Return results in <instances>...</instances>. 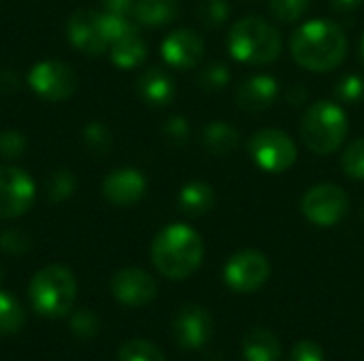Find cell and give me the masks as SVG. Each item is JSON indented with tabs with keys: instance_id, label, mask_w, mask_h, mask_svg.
<instances>
[{
	"instance_id": "19",
	"label": "cell",
	"mask_w": 364,
	"mask_h": 361,
	"mask_svg": "<svg viewBox=\"0 0 364 361\" xmlns=\"http://www.w3.org/2000/svg\"><path fill=\"white\" fill-rule=\"evenodd\" d=\"M109 53H111V62L117 68L130 70V68H136V66H141L145 62V57H147V45L139 36L136 30H130V32H126L124 36L115 38L109 45Z\"/></svg>"
},
{
	"instance_id": "22",
	"label": "cell",
	"mask_w": 364,
	"mask_h": 361,
	"mask_svg": "<svg viewBox=\"0 0 364 361\" xmlns=\"http://www.w3.org/2000/svg\"><path fill=\"white\" fill-rule=\"evenodd\" d=\"M177 204L186 215L200 217L207 215L215 204V191L205 181H190L179 189Z\"/></svg>"
},
{
	"instance_id": "9",
	"label": "cell",
	"mask_w": 364,
	"mask_h": 361,
	"mask_svg": "<svg viewBox=\"0 0 364 361\" xmlns=\"http://www.w3.org/2000/svg\"><path fill=\"white\" fill-rule=\"evenodd\" d=\"M28 83L43 100L62 102V100H68L77 91L79 79L68 64L47 60L30 68Z\"/></svg>"
},
{
	"instance_id": "27",
	"label": "cell",
	"mask_w": 364,
	"mask_h": 361,
	"mask_svg": "<svg viewBox=\"0 0 364 361\" xmlns=\"http://www.w3.org/2000/svg\"><path fill=\"white\" fill-rule=\"evenodd\" d=\"M83 140L87 145V149L96 155H107L113 147V136L109 132V128L100 121H92L90 126H85L83 130Z\"/></svg>"
},
{
	"instance_id": "30",
	"label": "cell",
	"mask_w": 364,
	"mask_h": 361,
	"mask_svg": "<svg viewBox=\"0 0 364 361\" xmlns=\"http://www.w3.org/2000/svg\"><path fill=\"white\" fill-rule=\"evenodd\" d=\"M77 189V181L70 170H55L47 181V196L51 202H62L73 196Z\"/></svg>"
},
{
	"instance_id": "28",
	"label": "cell",
	"mask_w": 364,
	"mask_h": 361,
	"mask_svg": "<svg viewBox=\"0 0 364 361\" xmlns=\"http://www.w3.org/2000/svg\"><path fill=\"white\" fill-rule=\"evenodd\" d=\"M341 168L350 179L364 181V138H356L346 147L341 155Z\"/></svg>"
},
{
	"instance_id": "13",
	"label": "cell",
	"mask_w": 364,
	"mask_h": 361,
	"mask_svg": "<svg viewBox=\"0 0 364 361\" xmlns=\"http://www.w3.org/2000/svg\"><path fill=\"white\" fill-rule=\"evenodd\" d=\"M111 294L124 306H147L158 294V285L141 268H124L111 279Z\"/></svg>"
},
{
	"instance_id": "40",
	"label": "cell",
	"mask_w": 364,
	"mask_h": 361,
	"mask_svg": "<svg viewBox=\"0 0 364 361\" xmlns=\"http://www.w3.org/2000/svg\"><path fill=\"white\" fill-rule=\"evenodd\" d=\"M364 0H331V6L337 11V13H352L356 9H360Z\"/></svg>"
},
{
	"instance_id": "4",
	"label": "cell",
	"mask_w": 364,
	"mask_h": 361,
	"mask_svg": "<svg viewBox=\"0 0 364 361\" xmlns=\"http://www.w3.org/2000/svg\"><path fill=\"white\" fill-rule=\"evenodd\" d=\"M350 123L341 104L331 100L314 102L301 119V138L318 155L335 153L348 136Z\"/></svg>"
},
{
	"instance_id": "1",
	"label": "cell",
	"mask_w": 364,
	"mask_h": 361,
	"mask_svg": "<svg viewBox=\"0 0 364 361\" xmlns=\"http://www.w3.org/2000/svg\"><path fill=\"white\" fill-rule=\"evenodd\" d=\"M292 60L311 72H328L341 66L348 55V36L331 19H311L301 23L290 36Z\"/></svg>"
},
{
	"instance_id": "5",
	"label": "cell",
	"mask_w": 364,
	"mask_h": 361,
	"mask_svg": "<svg viewBox=\"0 0 364 361\" xmlns=\"http://www.w3.org/2000/svg\"><path fill=\"white\" fill-rule=\"evenodd\" d=\"M28 298L34 311L43 317L58 319L70 313L77 298V281L73 272L60 264L41 268L28 287Z\"/></svg>"
},
{
	"instance_id": "38",
	"label": "cell",
	"mask_w": 364,
	"mask_h": 361,
	"mask_svg": "<svg viewBox=\"0 0 364 361\" xmlns=\"http://www.w3.org/2000/svg\"><path fill=\"white\" fill-rule=\"evenodd\" d=\"M307 89H305V85H292V87H288V91H286V102L288 104H292V106H301L305 100H307Z\"/></svg>"
},
{
	"instance_id": "17",
	"label": "cell",
	"mask_w": 364,
	"mask_h": 361,
	"mask_svg": "<svg viewBox=\"0 0 364 361\" xmlns=\"http://www.w3.org/2000/svg\"><path fill=\"white\" fill-rule=\"evenodd\" d=\"M136 94L149 106H166L175 98V83L166 70L154 66L139 74Z\"/></svg>"
},
{
	"instance_id": "20",
	"label": "cell",
	"mask_w": 364,
	"mask_h": 361,
	"mask_svg": "<svg viewBox=\"0 0 364 361\" xmlns=\"http://www.w3.org/2000/svg\"><path fill=\"white\" fill-rule=\"evenodd\" d=\"M282 343L267 328H252L243 338V360L245 361H279Z\"/></svg>"
},
{
	"instance_id": "10",
	"label": "cell",
	"mask_w": 364,
	"mask_h": 361,
	"mask_svg": "<svg viewBox=\"0 0 364 361\" xmlns=\"http://www.w3.org/2000/svg\"><path fill=\"white\" fill-rule=\"evenodd\" d=\"M34 181L21 168H0V219L23 215L34 202Z\"/></svg>"
},
{
	"instance_id": "25",
	"label": "cell",
	"mask_w": 364,
	"mask_h": 361,
	"mask_svg": "<svg viewBox=\"0 0 364 361\" xmlns=\"http://www.w3.org/2000/svg\"><path fill=\"white\" fill-rule=\"evenodd\" d=\"M196 13L205 28H220L230 17V4L228 0H200Z\"/></svg>"
},
{
	"instance_id": "39",
	"label": "cell",
	"mask_w": 364,
	"mask_h": 361,
	"mask_svg": "<svg viewBox=\"0 0 364 361\" xmlns=\"http://www.w3.org/2000/svg\"><path fill=\"white\" fill-rule=\"evenodd\" d=\"M17 85H19V81H17V74H15V72H11V70H0V91H2V94L15 91Z\"/></svg>"
},
{
	"instance_id": "42",
	"label": "cell",
	"mask_w": 364,
	"mask_h": 361,
	"mask_svg": "<svg viewBox=\"0 0 364 361\" xmlns=\"http://www.w3.org/2000/svg\"><path fill=\"white\" fill-rule=\"evenodd\" d=\"M363 215H364V209H363Z\"/></svg>"
},
{
	"instance_id": "6",
	"label": "cell",
	"mask_w": 364,
	"mask_h": 361,
	"mask_svg": "<svg viewBox=\"0 0 364 361\" xmlns=\"http://www.w3.org/2000/svg\"><path fill=\"white\" fill-rule=\"evenodd\" d=\"M247 153L254 164L271 174H282L296 164L299 149L290 134L277 128H264L250 136Z\"/></svg>"
},
{
	"instance_id": "26",
	"label": "cell",
	"mask_w": 364,
	"mask_h": 361,
	"mask_svg": "<svg viewBox=\"0 0 364 361\" xmlns=\"http://www.w3.org/2000/svg\"><path fill=\"white\" fill-rule=\"evenodd\" d=\"M311 0H269L271 15L282 23H294L305 17Z\"/></svg>"
},
{
	"instance_id": "21",
	"label": "cell",
	"mask_w": 364,
	"mask_h": 361,
	"mask_svg": "<svg viewBox=\"0 0 364 361\" xmlns=\"http://www.w3.org/2000/svg\"><path fill=\"white\" fill-rule=\"evenodd\" d=\"M134 19L147 28H162L177 19L179 2L177 0H134L132 6Z\"/></svg>"
},
{
	"instance_id": "37",
	"label": "cell",
	"mask_w": 364,
	"mask_h": 361,
	"mask_svg": "<svg viewBox=\"0 0 364 361\" xmlns=\"http://www.w3.org/2000/svg\"><path fill=\"white\" fill-rule=\"evenodd\" d=\"M107 13H117V15H128L134 6V0H100Z\"/></svg>"
},
{
	"instance_id": "14",
	"label": "cell",
	"mask_w": 364,
	"mask_h": 361,
	"mask_svg": "<svg viewBox=\"0 0 364 361\" xmlns=\"http://www.w3.org/2000/svg\"><path fill=\"white\" fill-rule=\"evenodd\" d=\"M162 60L177 70H190L200 64L205 55V43L203 38L190 30V28H179L173 30L160 45Z\"/></svg>"
},
{
	"instance_id": "2",
	"label": "cell",
	"mask_w": 364,
	"mask_h": 361,
	"mask_svg": "<svg viewBox=\"0 0 364 361\" xmlns=\"http://www.w3.org/2000/svg\"><path fill=\"white\" fill-rule=\"evenodd\" d=\"M203 255L205 245L200 234L186 223L166 226L151 243V262L156 270L171 281L192 277L200 268Z\"/></svg>"
},
{
	"instance_id": "18",
	"label": "cell",
	"mask_w": 364,
	"mask_h": 361,
	"mask_svg": "<svg viewBox=\"0 0 364 361\" xmlns=\"http://www.w3.org/2000/svg\"><path fill=\"white\" fill-rule=\"evenodd\" d=\"M241 143V134L235 126L226 123V121H209L203 130H200V145L209 155L215 157H224L228 153H232Z\"/></svg>"
},
{
	"instance_id": "7",
	"label": "cell",
	"mask_w": 364,
	"mask_h": 361,
	"mask_svg": "<svg viewBox=\"0 0 364 361\" xmlns=\"http://www.w3.org/2000/svg\"><path fill=\"white\" fill-rule=\"evenodd\" d=\"M350 211V196L341 185L320 183L305 191L301 200L303 217L318 228H333L346 219Z\"/></svg>"
},
{
	"instance_id": "8",
	"label": "cell",
	"mask_w": 364,
	"mask_h": 361,
	"mask_svg": "<svg viewBox=\"0 0 364 361\" xmlns=\"http://www.w3.org/2000/svg\"><path fill=\"white\" fill-rule=\"evenodd\" d=\"M271 277V264L262 251L243 249L237 251L224 264V283L239 294H252L264 287Z\"/></svg>"
},
{
	"instance_id": "31",
	"label": "cell",
	"mask_w": 364,
	"mask_h": 361,
	"mask_svg": "<svg viewBox=\"0 0 364 361\" xmlns=\"http://www.w3.org/2000/svg\"><path fill=\"white\" fill-rule=\"evenodd\" d=\"M335 96L341 104H358L364 98V79L356 72L341 77L335 87Z\"/></svg>"
},
{
	"instance_id": "23",
	"label": "cell",
	"mask_w": 364,
	"mask_h": 361,
	"mask_svg": "<svg viewBox=\"0 0 364 361\" xmlns=\"http://www.w3.org/2000/svg\"><path fill=\"white\" fill-rule=\"evenodd\" d=\"M26 313L15 296L9 291H0V334L13 336L23 328Z\"/></svg>"
},
{
	"instance_id": "35",
	"label": "cell",
	"mask_w": 364,
	"mask_h": 361,
	"mask_svg": "<svg viewBox=\"0 0 364 361\" xmlns=\"http://www.w3.org/2000/svg\"><path fill=\"white\" fill-rule=\"evenodd\" d=\"M162 132H164L166 140L173 143V145H177V147H181V145H186L190 140V123L181 115L168 117L166 123H164V128H162Z\"/></svg>"
},
{
	"instance_id": "34",
	"label": "cell",
	"mask_w": 364,
	"mask_h": 361,
	"mask_svg": "<svg viewBox=\"0 0 364 361\" xmlns=\"http://www.w3.org/2000/svg\"><path fill=\"white\" fill-rule=\"evenodd\" d=\"M26 151V136L15 130L0 132V155L4 160H17Z\"/></svg>"
},
{
	"instance_id": "41",
	"label": "cell",
	"mask_w": 364,
	"mask_h": 361,
	"mask_svg": "<svg viewBox=\"0 0 364 361\" xmlns=\"http://www.w3.org/2000/svg\"><path fill=\"white\" fill-rule=\"evenodd\" d=\"M360 60H363V64H364V34H363V38H360Z\"/></svg>"
},
{
	"instance_id": "33",
	"label": "cell",
	"mask_w": 364,
	"mask_h": 361,
	"mask_svg": "<svg viewBox=\"0 0 364 361\" xmlns=\"http://www.w3.org/2000/svg\"><path fill=\"white\" fill-rule=\"evenodd\" d=\"M32 247V238L23 230H6L0 236V249L11 255H23Z\"/></svg>"
},
{
	"instance_id": "32",
	"label": "cell",
	"mask_w": 364,
	"mask_h": 361,
	"mask_svg": "<svg viewBox=\"0 0 364 361\" xmlns=\"http://www.w3.org/2000/svg\"><path fill=\"white\" fill-rule=\"evenodd\" d=\"M70 330L75 336L79 338H94L100 330V321H98V315L87 311V309H81L77 311L73 317H70Z\"/></svg>"
},
{
	"instance_id": "36",
	"label": "cell",
	"mask_w": 364,
	"mask_h": 361,
	"mask_svg": "<svg viewBox=\"0 0 364 361\" xmlns=\"http://www.w3.org/2000/svg\"><path fill=\"white\" fill-rule=\"evenodd\" d=\"M290 361H326L324 351L318 343L314 340H301L299 345H294Z\"/></svg>"
},
{
	"instance_id": "24",
	"label": "cell",
	"mask_w": 364,
	"mask_h": 361,
	"mask_svg": "<svg viewBox=\"0 0 364 361\" xmlns=\"http://www.w3.org/2000/svg\"><path fill=\"white\" fill-rule=\"evenodd\" d=\"M117 361H166V357L160 351V347H156L154 343L134 338L122 345Z\"/></svg>"
},
{
	"instance_id": "12",
	"label": "cell",
	"mask_w": 364,
	"mask_h": 361,
	"mask_svg": "<svg viewBox=\"0 0 364 361\" xmlns=\"http://www.w3.org/2000/svg\"><path fill=\"white\" fill-rule=\"evenodd\" d=\"M173 334L179 347L200 349L209 343L213 334V317L207 309L198 304H186L175 315Z\"/></svg>"
},
{
	"instance_id": "16",
	"label": "cell",
	"mask_w": 364,
	"mask_h": 361,
	"mask_svg": "<svg viewBox=\"0 0 364 361\" xmlns=\"http://www.w3.org/2000/svg\"><path fill=\"white\" fill-rule=\"evenodd\" d=\"M279 96V83L271 74H254L237 89V106L245 113H262Z\"/></svg>"
},
{
	"instance_id": "15",
	"label": "cell",
	"mask_w": 364,
	"mask_h": 361,
	"mask_svg": "<svg viewBox=\"0 0 364 361\" xmlns=\"http://www.w3.org/2000/svg\"><path fill=\"white\" fill-rule=\"evenodd\" d=\"M147 191V179L136 168H119L105 177L102 194L115 206H132Z\"/></svg>"
},
{
	"instance_id": "11",
	"label": "cell",
	"mask_w": 364,
	"mask_h": 361,
	"mask_svg": "<svg viewBox=\"0 0 364 361\" xmlns=\"http://www.w3.org/2000/svg\"><path fill=\"white\" fill-rule=\"evenodd\" d=\"M68 38L85 55H100L109 49L102 13L79 9L68 19Z\"/></svg>"
},
{
	"instance_id": "29",
	"label": "cell",
	"mask_w": 364,
	"mask_h": 361,
	"mask_svg": "<svg viewBox=\"0 0 364 361\" xmlns=\"http://www.w3.org/2000/svg\"><path fill=\"white\" fill-rule=\"evenodd\" d=\"M230 83V70L222 62H213L198 72V85L203 91H222Z\"/></svg>"
},
{
	"instance_id": "3",
	"label": "cell",
	"mask_w": 364,
	"mask_h": 361,
	"mask_svg": "<svg viewBox=\"0 0 364 361\" xmlns=\"http://www.w3.org/2000/svg\"><path fill=\"white\" fill-rule=\"evenodd\" d=\"M228 53L243 64H273L282 53V34L262 17L250 15L235 21L226 38Z\"/></svg>"
}]
</instances>
